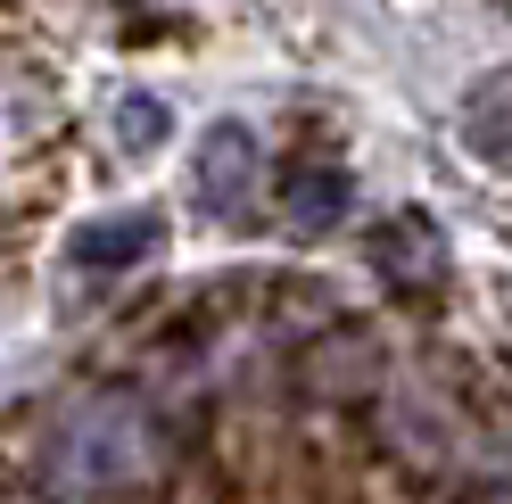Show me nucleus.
Listing matches in <instances>:
<instances>
[{
    "instance_id": "1",
    "label": "nucleus",
    "mask_w": 512,
    "mask_h": 504,
    "mask_svg": "<svg viewBox=\"0 0 512 504\" xmlns=\"http://www.w3.org/2000/svg\"><path fill=\"white\" fill-rule=\"evenodd\" d=\"M157 471V438L149 414L116 389H91L75 397L67 414L50 422V447H42V488L58 496H108V488H141Z\"/></svg>"
},
{
    "instance_id": "2",
    "label": "nucleus",
    "mask_w": 512,
    "mask_h": 504,
    "mask_svg": "<svg viewBox=\"0 0 512 504\" xmlns=\"http://www.w3.org/2000/svg\"><path fill=\"white\" fill-rule=\"evenodd\" d=\"M256 133L248 124H215V133L199 141V207L215 215V224H240L248 215V191H256Z\"/></svg>"
},
{
    "instance_id": "3",
    "label": "nucleus",
    "mask_w": 512,
    "mask_h": 504,
    "mask_svg": "<svg viewBox=\"0 0 512 504\" xmlns=\"http://www.w3.org/2000/svg\"><path fill=\"white\" fill-rule=\"evenodd\" d=\"M166 248V215L157 207H124V215H91V224H75L67 240V257L91 265V273H124V265H141Z\"/></svg>"
},
{
    "instance_id": "4",
    "label": "nucleus",
    "mask_w": 512,
    "mask_h": 504,
    "mask_svg": "<svg viewBox=\"0 0 512 504\" xmlns=\"http://www.w3.org/2000/svg\"><path fill=\"white\" fill-rule=\"evenodd\" d=\"M347 174L339 166H281V224L290 232H331L347 215Z\"/></svg>"
},
{
    "instance_id": "5",
    "label": "nucleus",
    "mask_w": 512,
    "mask_h": 504,
    "mask_svg": "<svg viewBox=\"0 0 512 504\" xmlns=\"http://www.w3.org/2000/svg\"><path fill=\"white\" fill-rule=\"evenodd\" d=\"M372 257L389 281H438V232L430 215H389V224L372 232Z\"/></svg>"
},
{
    "instance_id": "6",
    "label": "nucleus",
    "mask_w": 512,
    "mask_h": 504,
    "mask_svg": "<svg viewBox=\"0 0 512 504\" xmlns=\"http://www.w3.org/2000/svg\"><path fill=\"white\" fill-rule=\"evenodd\" d=\"M372 364H380V356H372V339H364V331H356V339H347V331H331L323 348L306 356V381L323 389V397H347L356 381H372Z\"/></svg>"
},
{
    "instance_id": "7",
    "label": "nucleus",
    "mask_w": 512,
    "mask_h": 504,
    "mask_svg": "<svg viewBox=\"0 0 512 504\" xmlns=\"http://www.w3.org/2000/svg\"><path fill=\"white\" fill-rule=\"evenodd\" d=\"M463 141H471V157H488V166H512V83H488L471 100Z\"/></svg>"
},
{
    "instance_id": "8",
    "label": "nucleus",
    "mask_w": 512,
    "mask_h": 504,
    "mask_svg": "<svg viewBox=\"0 0 512 504\" xmlns=\"http://www.w3.org/2000/svg\"><path fill=\"white\" fill-rule=\"evenodd\" d=\"M166 133H174V108L166 100H149V91H124V100H116V149L124 157L166 149Z\"/></svg>"
}]
</instances>
